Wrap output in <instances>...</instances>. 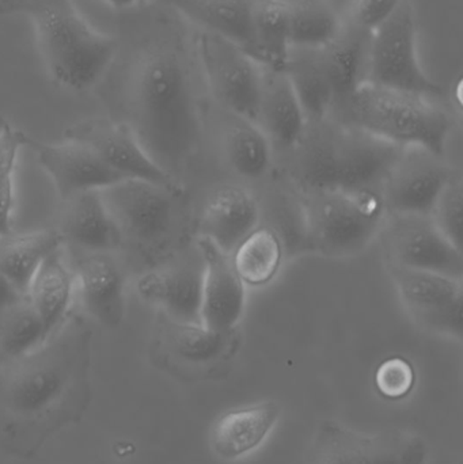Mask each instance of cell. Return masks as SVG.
<instances>
[{
	"label": "cell",
	"mask_w": 463,
	"mask_h": 464,
	"mask_svg": "<svg viewBox=\"0 0 463 464\" xmlns=\"http://www.w3.org/2000/svg\"><path fill=\"white\" fill-rule=\"evenodd\" d=\"M92 340L87 322L70 314L40 348L0 365V450L34 457L83 419L92 401Z\"/></svg>",
	"instance_id": "1"
},
{
	"label": "cell",
	"mask_w": 463,
	"mask_h": 464,
	"mask_svg": "<svg viewBox=\"0 0 463 464\" xmlns=\"http://www.w3.org/2000/svg\"><path fill=\"white\" fill-rule=\"evenodd\" d=\"M125 119L146 154L169 176L187 166L200 140L201 121L184 54L170 44L140 52L124 92Z\"/></svg>",
	"instance_id": "2"
},
{
	"label": "cell",
	"mask_w": 463,
	"mask_h": 464,
	"mask_svg": "<svg viewBox=\"0 0 463 464\" xmlns=\"http://www.w3.org/2000/svg\"><path fill=\"white\" fill-rule=\"evenodd\" d=\"M35 43L52 81L72 92L94 87L117 54V41L83 18L73 0H30Z\"/></svg>",
	"instance_id": "3"
},
{
	"label": "cell",
	"mask_w": 463,
	"mask_h": 464,
	"mask_svg": "<svg viewBox=\"0 0 463 464\" xmlns=\"http://www.w3.org/2000/svg\"><path fill=\"white\" fill-rule=\"evenodd\" d=\"M340 109L347 127L366 130L402 149L445 155L450 117L429 98L364 82Z\"/></svg>",
	"instance_id": "4"
},
{
	"label": "cell",
	"mask_w": 463,
	"mask_h": 464,
	"mask_svg": "<svg viewBox=\"0 0 463 464\" xmlns=\"http://www.w3.org/2000/svg\"><path fill=\"white\" fill-rule=\"evenodd\" d=\"M404 150L344 125L310 141L302 158V177L312 192L381 189Z\"/></svg>",
	"instance_id": "5"
},
{
	"label": "cell",
	"mask_w": 463,
	"mask_h": 464,
	"mask_svg": "<svg viewBox=\"0 0 463 464\" xmlns=\"http://www.w3.org/2000/svg\"><path fill=\"white\" fill-rule=\"evenodd\" d=\"M386 215L381 189L312 192L306 209L309 245L323 256H356L374 242Z\"/></svg>",
	"instance_id": "6"
},
{
	"label": "cell",
	"mask_w": 463,
	"mask_h": 464,
	"mask_svg": "<svg viewBox=\"0 0 463 464\" xmlns=\"http://www.w3.org/2000/svg\"><path fill=\"white\" fill-rule=\"evenodd\" d=\"M179 193L181 189L141 179H122L101 190L122 245L144 253L159 247L176 228Z\"/></svg>",
	"instance_id": "7"
},
{
	"label": "cell",
	"mask_w": 463,
	"mask_h": 464,
	"mask_svg": "<svg viewBox=\"0 0 463 464\" xmlns=\"http://www.w3.org/2000/svg\"><path fill=\"white\" fill-rule=\"evenodd\" d=\"M416 22L410 0L372 32L366 82L423 97H440L442 86L421 67L416 45Z\"/></svg>",
	"instance_id": "8"
},
{
	"label": "cell",
	"mask_w": 463,
	"mask_h": 464,
	"mask_svg": "<svg viewBox=\"0 0 463 464\" xmlns=\"http://www.w3.org/2000/svg\"><path fill=\"white\" fill-rule=\"evenodd\" d=\"M427 457L429 446L418 433L386 430L364 435L323 420L313 439L309 464H426Z\"/></svg>",
	"instance_id": "9"
},
{
	"label": "cell",
	"mask_w": 463,
	"mask_h": 464,
	"mask_svg": "<svg viewBox=\"0 0 463 464\" xmlns=\"http://www.w3.org/2000/svg\"><path fill=\"white\" fill-rule=\"evenodd\" d=\"M198 54L215 100L234 116L256 122L261 65L233 41L206 30L198 38Z\"/></svg>",
	"instance_id": "10"
},
{
	"label": "cell",
	"mask_w": 463,
	"mask_h": 464,
	"mask_svg": "<svg viewBox=\"0 0 463 464\" xmlns=\"http://www.w3.org/2000/svg\"><path fill=\"white\" fill-rule=\"evenodd\" d=\"M391 276L400 302L421 330L461 343L462 278L407 269L396 265Z\"/></svg>",
	"instance_id": "11"
},
{
	"label": "cell",
	"mask_w": 463,
	"mask_h": 464,
	"mask_svg": "<svg viewBox=\"0 0 463 464\" xmlns=\"http://www.w3.org/2000/svg\"><path fill=\"white\" fill-rule=\"evenodd\" d=\"M233 335L203 324L171 321L162 314L152 343V360L178 378H208L233 356Z\"/></svg>",
	"instance_id": "12"
},
{
	"label": "cell",
	"mask_w": 463,
	"mask_h": 464,
	"mask_svg": "<svg viewBox=\"0 0 463 464\" xmlns=\"http://www.w3.org/2000/svg\"><path fill=\"white\" fill-rule=\"evenodd\" d=\"M64 139L89 147L108 168L124 179H141L181 189L177 179L155 165L132 130L119 120L87 119L75 122L65 130Z\"/></svg>",
	"instance_id": "13"
},
{
	"label": "cell",
	"mask_w": 463,
	"mask_h": 464,
	"mask_svg": "<svg viewBox=\"0 0 463 464\" xmlns=\"http://www.w3.org/2000/svg\"><path fill=\"white\" fill-rule=\"evenodd\" d=\"M454 176L442 158L421 149H405L381 187L388 211L429 217L446 184Z\"/></svg>",
	"instance_id": "14"
},
{
	"label": "cell",
	"mask_w": 463,
	"mask_h": 464,
	"mask_svg": "<svg viewBox=\"0 0 463 464\" xmlns=\"http://www.w3.org/2000/svg\"><path fill=\"white\" fill-rule=\"evenodd\" d=\"M389 248L396 266L463 278V251L431 217L394 215Z\"/></svg>",
	"instance_id": "15"
},
{
	"label": "cell",
	"mask_w": 463,
	"mask_h": 464,
	"mask_svg": "<svg viewBox=\"0 0 463 464\" xmlns=\"http://www.w3.org/2000/svg\"><path fill=\"white\" fill-rule=\"evenodd\" d=\"M198 247L203 264L201 324L233 334L246 310L247 286L236 273L230 254L204 237L198 240Z\"/></svg>",
	"instance_id": "16"
},
{
	"label": "cell",
	"mask_w": 463,
	"mask_h": 464,
	"mask_svg": "<svg viewBox=\"0 0 463 464\" xmlns=\"http://www.w3.org/2000/svg\"><path fill=\"white\" fill-rule=\"evenodd\" d=\"M24 147L34 152L62 200L89 190H102L124 179L78 141L64 139L63 143H45L26 135Z\"/></svg>",
	"instance_id": "17"
},
{
	"label": "cell",
	"mask_w": 463,
	"mask_h": 464,
	"mask_svg": "<svg viewBox=\"0 0 463 464\" xmlns=\"http://www.w3.org/2000/svg\"><path fill=\"white\" fill-rule=\"evenodd\" d=\"M72 262L76 296L90 318L117 329L125 315V273L113 251L78 253Z\"/></svg>",
	"instance_id": "18"
},
{
	"label": "cell",
	"mask_w": 463,
	"mask_h": 464,
	"mask_svg": "<svg viewBox=\"0 0 463 464\" xmlns=\"http://www.w3.org/2000/svg\"><path fill=\"white\" fill-rule=\"evenodd\" d=\"M282 417V406L274 400L261 401L220 414L209 433V446L223 462L245 459L268 440Z\"/></svg>",
	"instance_id": "19"
},
{
	"label": "cell",
	"mask_w": 463,
	"mask_h": 464,
	"mask_svg": "<svg viewBox=\"0 0 463 464\" xmlns=\"http://www.w3.org/2000/svg\"><path fill=\"white\" fill-rule=\"evenodd\" d=\"M56 230L76 253L113 251L122 247L121 234L111 219L101 190L78 193L62 200Z\"/></svg>",
	"instance_id": "20"
},
{
	"label": "cell",
	"mask_w": 463,
	"mask_h": 464,
	"mask_svg": "<svg viewBox=\"0 0 463 464\" xmlns=\"http://www.w3.org/2000/svg\"><path fill=\"white\" fill-rule=\"evenodd\" d=\"M203 265H173L144 273L136 291L144 302L157 305L171 321L201 324Z\"/></svg>",
	"instance_id": "21"
},
{
	"label": "cell",
	"mask_w": 463,
	"mask_h": 464,
	"mask_svg": "<svg viewBox=\"0 0 463 464\" xmlns=\"http://www.w3.org/2000/svg\"><path fill=\"white\" fill-rule=\"evenodd\" d=\"M260 218V206L250 190L239 185H223L204 206L201 237L231 256L236 246L258 227Z\"/></svg>",
	"instance_id": "22"
},
{
	"label": "cell",
	"mask_w": 463,
	"mask_h": 464,
	"mask_svg": "<svg viewBox=\"0 0 463 464\" xmlns=\"http://www.w3.org/2000/svg\"><path fill=\"white\" fill-rule=\"evenodd\" d=\"M256 124L269 140L282 147H295L306 135L307 120L293 84L285 71L261 65L260 101Z\"/></svg>",
	"instance_id": "23"
},
{
	"label": "cell",
	"mask_w": 463,
	"mask_h": 464,
	"mask_svg": "<svg viewBox=\"0 0 463 464\" xmlns=\"http://www.w3.org/2000/svg\"><path fill=\"white\" fill-rule=\"evenodd\" d=\"M63 247L41 264L26 292L27 299L43 322L46 338L57 332L68 318L76 296L72 264Z\"/></svg>",
	"instance_id": "24"
},
{
	"label": "cell",
	"mask_w": 463,
	"mask_h": 464,
	"mask_svg": "<svg viewBox=\"0 0 463 464\" xmlns=\"http://www.w3.org/2000/svg\"><path fill=\"white\" fill-rule=\"evenodd\" d=\"M372 33L348 22L333 41L321 49L323 67L334 92V106H342L366 82Z\"/></svg>",
	"instance_id": "25"
},
{
	"label": "cell",
	"mask_w": 463,
	"mask_h": 464,
	"mask_svg": "<svg viewBox=\"0 0 463 464\" xmlns=\"http://www.w3.org/2000/svg\"><path fill=\"white\" fill-rule=\"evenodd\" d=\"M174 7L206 32L222 35L253 57L255 0H171Z\"/></svg>",
	"instance_id": "26"
},
{
	"label": "cell",
	"mask_w": 463,
	"mask_h": 464,
	"mask_svg": "<svg viewBox=\"0 0 463 464\" xmlns=\"http://www.w3.org/2000/svg\"><path fill=\"white\" fill-rule=\"evenodd\" d=\"M63 246L56 228L0 237V272L16 291L26 295L38 267Z\"/></svg>",
	"instance_id": "27"
},
{
	"label": "cell",
	"mask_w": 463,
	"mask_h": 464,
	"mask_svg": "<svg viewBox=\"0 0 463 464\" xmlns=\"http://www.w3.org/2000/svg\"><path fill=\"white\" fill-rule=\"evenodd\" d=\"M285 72L301 102L307 124H320L334 106V92L321 49L291 48Z\"/></svg>",
	"instance_id": "28"
},
{
	"label": "cell",
	"mask_w": 463,
	"mask_h": 464,
	"mask_svg": "<svg viewBox=\"0 0 463 464\" xmlns=\"http://www.w3.org/2000/svg\"><path fill=\"white\" fill-rule=\"evenodd\" d=\"M253 44L258 64L285 71L291 51L290 0H255Z\"/></svg>",
	"instance_id": "29"
},
{
	"label": "cell",
	"mask_w": 463,
	"mask_h": 464,
	"mask_svg": "<svg viewBox=\"0 0 463 464\" xmlns=\"http://www.w3.org/2000/svg\"><path fill=\"white\" fill-rule=\"evenodd\" d=\"M285 243L279 232L260 227L250 232L231 254L234 267L246 286H264L282 269Z\"/></svg>",
	"instance_id": "30"
},
{
	"label": "cell",
	"mask_w": 463,
	"mask_h": 464,
	"mask_svg": "<svg viewBox=\"0 0 463 464\" xmlns=\"http://www.w3.org/2000/svg\"><path fill=\"white\" fill-rule=\"evenodd\" d=\"M226 155L242 179H260L271 168V140L256 122L236 116L226 130Z\"/></svg>",
	"instance_id": "31"
},
{
	"label": "cell",
	"mask_w": 463,
	"mask_h": 464,
	"mask_svg": "<svg viewBox=\"0 0 463 464\" xmlns=\"http://www.w3.org/2000/svg\"><path fill=\"white\" fill-rule=\"evenodd\" d=\"M342 27V22L326 0H290L291 48L323 49Z\"/></svg>",
	"instance_id": "32"
},
{
	"label": "cell",
	"mask_w": 463,
	"mask_h": 464,
	"mask_svg": "<svg viewBox=\"0 0 463 464\" xmlns=\"http://www.w3.org/2000/svg\"><path fill=\"white\" fill-rule=\"evenodd\" d=\"M46 340L43 322L24 295L0 319V365L32 353Z\"/></svg>",
	"instance_id": "33"
},
{
	"label": "cell",
	"mask_w": 463,
	"mask_h": 464,
	"mask_svg": "<svg viewBox=\"0 0 463 464\" xmlns=\"http://www.w3.org/2000/svg\"><path fill=\"white\" fill-rule=\"evenodd\" d=\"M26 135L0 116V237L13 232L15 170Z\"/></svg>",
	"instance_id": "34"
},
{
	"label": "cell",
	"mask_w": 463,
	"mask_h": 464,
	"mask_svg": "<svg viewBox=\"0 0 463 464\" xmlns=\"http://www.w3.org/2000/svg\"><path fill=\"white\" fill-rule=\"evenodd\" d=\"M418 382V373L412 362L404 356H391L378 364L374 373V386L383 400L404 401L412 394Z\"/></svg>",
	"instance_id": "35"
},
{
	"label": "cell",
	"mask_w": 463,
	"mask_h": 464,
	"mask_svg": "<svg viewBox=\"0 0 463 464\" xmlns=\"http://www.w3.org/2000/svg\"><path fill=\"white\" fill-rule=\"evenodd\" d=\"M431 219L457 247L462 248L463 184L461 176L454 174L446 184L432 209Z\"/></svg>",
	"instance_id": "36"
},
{
	"label": "cell",
	"mask_w": 463,
	"mask_h": 464,
	"mask_svg": "<svg viewBox=\"0 0 463 464\" xmlns=\"http://www.w3.org/2000/svg\"><path fill=\"white\" fill-rule=\"evenodd\" d=\"M401 3L402 0H353L350 22L364 32H375Z\"/></svg>",
	"instance_id": "37"
},
{
	"label": "cell",
	"mask_w": 463,
	"mask_h": 464,
	"mask_svg": "<svg viewBox=\"0 0 463 464\" xmlns=\"http://www.w3.org/2000/svg\"><path fill=\"white\" fill-rule=\"evenodd\" d=\"M24 296V295L16 291V289L11 285L10 281L0 272V319H2V316Z\"/></svg>",
	"instance_id": "38"
},
{
	"label": "cell",
	"mask_w": 463,
	"mask_h": 464,
	"mask_svg": "<svg viewBox=\"0 0 463 464\" xmlns=\"http://www.w3.org/2000/svg\"><path fill=\"white\" fill-rule=\"evenodd\" d=\"M100 2L105 3L114 10H124V8L133 7V5H141V3L150 2V0H100Z\"/></svg>",
	"instance_id": "39"
}]
</instances>
